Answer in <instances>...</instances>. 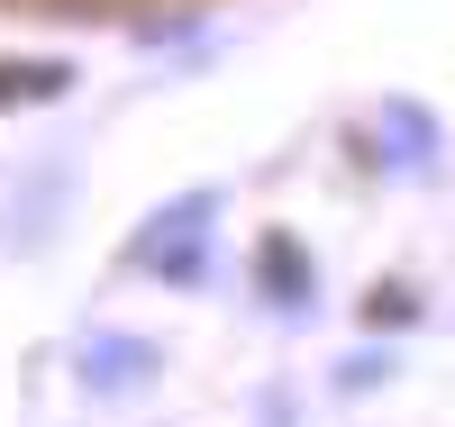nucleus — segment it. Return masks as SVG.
Returning <instances> with one entry per match:
<instances>
[{
  "instance_id": "nucleus-1",
  "label": "nucleus",
  "mask_w": 455,
  "mask_h": 427,
  "mask_svg": "<svg viewBox=\"0 0 455 427\" xmlns=\"http://www.w3.org/2000/svg\"><path fill=\"white\" fill-rule=\"evenodd\" d=\"M64 64H0V100H55Z\"/></svg>"
}]
</instances>
